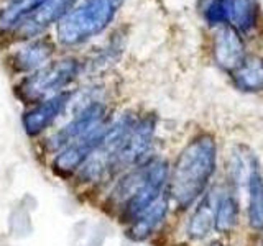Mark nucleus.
Segmentation results:
<instances>
[{
  "instance_id": "obj_1",
  "label": "nucleus",
  "mask_w": 263,
  "mask_h": 246,
  "mask_svg": "<svg viewBox=\"0 0 263 246\" xmlns=\"http://www.w3.org/2000/svg\"><path fill=\"white\" fill-rule=\"evenodd\" d=\"M216 151L211 135L194 138L181 151L171 176V197L178 207H191L202 195L216 171Z\"/></svg>"
},
{
  "instance_id": "obj_2",
  "label": "nucleus",
  "mask_w": 263,
  "mask_h": 246,
  "mask_svg": "<svg viewBox=\"0 0 263 246\" xmlns=\"http://www.w3.org/2000/svg\"><path fill=\"white\" fill-rule=\"evenodd\" d=\"M122 0H84L58 23V39L63 45H78L99 35L117 13Z\"/></svg>"
},
{
  "instance_id": "obj_3",
  "label": "nucleus",
  "mask_w": 263,
  "mask_h": 246,
  "mask_svg": "<svg viewBox=\"0 0 263 246\" xmlns=\"http://www.w3.org/2000/svg\"><path fill=\"white\" fill-rule=\"evenodd\" d=\"M78 74V63L74 59H63L36 71L18 86V94L25 100H36L40 97L56 92L64 87Z\"/></svg>"
},
{
  "instance_id": "obj_4",
  "label": "nucleus",
  "mask_w": 263,
  "mask_h": 246,
  "mask_svg": "<svg viewBox=\"0 0 263 246\" xmlns=\"http://www.w3.org/2000/svg\"><path fill=\"white\" fill-rule=\"evenodd\" d=\"M76 0H45L40 7H36L18 27L15 28L16 35L22 38L36 36L38 33L46 30L49 25L64 18L69 13V8Z\"/></svg>"
},
{
  "instance_id": "obj_5",
  "label": "nucleus",
  "mask_w": 263,
  "mask_h": 246,
  "mask_svg": "<svg viewBox=\"0 0 263 246\" xmlns=\"http://www.w3.org/2000/svg\"><path fill=\"white\" fill-rule=\"evenodd\" d=\"M105 131L107 128L101 125L90 131V133L81 136L76 141L68 145V148H64V151L54 159V168L61 172H71L74 169H78L97 150L99 145L102 143Z\"/></svg>"
},
{
  "instance_id": "obj_6",
  "label": "nucleus",
  "mask_w": 263,
  "mask_h": 246,
  "mask_svg": "<svg viewBox=\"0 0 263 246\" xmlns=\"http://www.w3.org/2000/svg\"><path fill=\"white\" fill-rule=\"evenodd\" d=\"M153 133H155L153 117H146L140 123H137L134 130L130 131L125 143L122 145L119 153L115 154V158H114L115 162L120 164V166H130V164L142 159L152 145Z\"/></svg>"
},
{
  "instance_id": "obj_7",
  "label": "nucleus",
  "mask_w": 263,
  "mask_h": 246,
  "mask_svg": "<svg viewBox=\"0 0 263 246\" xmlns=\"http://www.w3.org/2000/svg\"><path fill=\"white\" fill-rule=\"evenodd\" d=\"M214 57L220 68L232 72L245 59L242 39L238 33L229 25L219 28L216 36H214Z\"/></svg>"
},
{
  "instance_id": "obj_8",
  "label": "nucleus",
  "mask_w": 263,
  "mask_h": 246,
  "mask_svg": "<svg viewBox=\"0 0 263 246\" xmlns=\"http://www.w3.org/2000/svg\"><path fill=\"white\" fill-rule=\"evenodd\" d=\"M102 118H104V107L101 104L89 105L87 109L82 110L78 117L69 123V125H66L60 133L54 135V138H51V145L54 148H60V146H64L66 143L76 141L78 138L90 133V131L96 130L97 127H101Z\"/></svg>"
},
{
  "instance_id": "obj_9",
  "label": "nucleus",
  "mask_w": 263,
  "mask_h": 246,
  "mask_svg": "<svg viewBox=\"0 0 263 246\" xmlns=\"http://www.w3.org/2000/svg\"><path fill=\"white\" fill-rule=\"evenodd\" d=\"M68 97H69L68 94L53 95L51 98H48V100H45L41 105H38L36 109L25 113V117H23L25 131L30 135H36L40 131H43L49 123L60 115L64 104L68 102Z\"/></svg>"
},
{
  "instance_id": "obj_10",
  "label": "nucleus",
  "mask_w": 263,
  "mask_h": 246,
  "mask_svg": "<svg viewBox=\"0 0 263 246\" xmlns=\"http://www.w3.org/2000/svg\"><path fill=\"white\" fill-rule=\"evenodd\" d=\"M214 194L216 192H209L202 197L201 202L197 203L191 220H189L187 233L191 238H194V240H202V238H205L212 232L214 225H216V210H217V203L220 197Z\"/></svg>"
},
{
  "instance_id": "obj_11",
  "label": "nucleus",
  "mask_w": 263,
  "mask_h": 246,
  "mask_svg": "<svg viewBox=\"0 0 263 246\" xmlns=\"http://www.w3.org/2000/svg\"><path fill=\"white\" fill-rule=\"evenodd\" d=\"M51 53L53 46L46 39L31 41V43L18 48L12 54V66L16 71H31L48 61Z\"/></svg>"
},
{
  "instance_id": "obj_12",
  "label": "nucleus",
  "mask_w": 263,
  "mask_h": 246,
  "mask_svg": "<svg viewBox=\"0 0 263 246\" xmlns=\"http://www.w3.org/2000/svg\"><path fill=\"white\" fill-rule=\"evenodd\" d=\"M166 212H168V200L164 199V197L163 199L160 197L152 207H148L142 215L135 218L134 225H132L128 230V236L135 241L146 240V238L156 230V227L164 220Z\"/></svg>"
},
{
  "instance_id": "obj_13",
  "label": "nucleus",
  "mask_w": 263,
  "mask_h": 246,
  "mask_svg": "<svg viewBox=\"0 0 263 246\" xmlns=\"http://www.w3.org/2000/svg\"><path fill=\"white\" fill-rule=\"evenodd\" d=\"M234 80L238 89L257 92L263 89V59L258 56H249L234 71Z\"/></svg>"
},
{
  "instance_id": "obj_14",
  "label": "nucleus",
  "mask_w": 263,
  "mask_h": 246,
  "mask_svg": "<svg viewBox=\"0 0 263 246\" xmlns=\"http://www.w3.org/2000/svg\"><path fill=\"white\" fill-rule=\"evenodd\" d=\"M45 0H10L0 12V33L15 30Z\"/></svg>"
},
{
  "instance_id": "obj_15",
  "label": "nucleus",
  "mask_w": 263,
  "mask_h": 246,
  "mask_svg": "<svg viewBox=\"0 0 263 246\" xmlns=\"http://www.w3.org/2000/svg\"><path fill=\"white\" fill-rule=\"evenodd\" d=\"M249 223L253 230L263 228V177L258 171L249 179Z\"/></svg>"
},
{
  "instance_id": "obj_16",
  "label": "nucleus",
  "mask_w": 263,
  "mask_h": 246,
  "mask_svg": "<svg viewBox=\"0 0 263 246\" xmlns=\"http://www.w3.org/2000/svg\"><path fill=\"white\" fill-rule=\"evenodd\" d=\"M238 221V203L232 195H220L217 210H216V232L227 233L230 232Z\"/></svg>"
},
{
  "instance_id": "obj_17",
  "label": "nucleus",
  "mask_w": 263,
  "mask_h": 246,
  "mask_svg": "<svg viewBox=\"0 0 263 246\" xmlns=\"http://www.w3.org/2000/svg\"><path fill=\"white\" fill-rule=\"evenodd\" d=\"M255 15H257L255 0H232L230 20L235 23L237 28L249 30L255 23Z\"/></svg>"
},
{
  "instance_id": "obj_18",
  "label": "nucleus",
  "mask_w": 263,
  "mask_h": 246,
  "mask_svg": "<svg viewBox=\"0 0 263 246\" xmlns=\"http://www.w3.org/2000/svg\"><path fill=\"white\" fill-rule=\"evenodd\" d=\"M230 7L232 0H212L205 10V18L211 23H224L230 20Z\"/></svg>"
},
{
  "instance_id": "obj_19",
  "label": "nucleus",
  "mask_w": 263,
  "mask_h": 246,
  "mask_svg": "<svg viewBox=\"0 0 263 246\" xmlns=\"http://www.w3.org/2000/svg\"><path fill=\"white\" fill-rule=\"evenodd\" d=\"M261 246H263V240H261Z\"/></svg>"
}]
</instances>
